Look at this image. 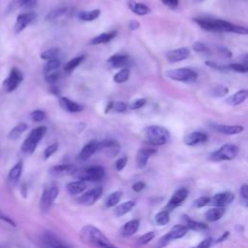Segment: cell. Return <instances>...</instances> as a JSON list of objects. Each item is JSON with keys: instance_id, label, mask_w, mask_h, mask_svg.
<instances>
[{"instance_id": "obj_1", "label": "cell", "mask_w": 248, "mask_h": 248, "mask_svg": "<svg viewBox=\"0 0 248 248\" xmlns=\"http://www.w3.org/2000/svg\"><path fill=\"white\" fill-rule=\"evenodd\" d=\"M79 238L85 244L95 248H118L98 228L93 225L83 226L79 232Z\"/></svg>"}, {"instance_id": "obj_2", "label": "cell", "mask_w": 248, "mask_h": 248, "mask_svg": "<svg viewBox=\"0 0 248 248\" xmlns=\"http://www.w3.org/2000/svg\"><path fill=\"white\" fill-rule=\"evenodd\" d=\"M72 175L78 180L84 182H97L101 181L105 177L106 170L104 167L100 165H94L75 169L72 172Z\"/></svg>"}, {"instance_id": "obj_3", "label": "cell", "mask_w": 248, "mask_h": 248, "mask_svg": "<svg viewBox=\"0 0 248 248\" xmlns=\"http://www.w3.org/2000/svg\"><path fill=\"white\" fill-rule=\"evenodd\" d=\"M145 140L154 146H160L166 144L170 138V134L168 129L160 125L147 126L143 131Z\"/></svg>"}, {"instance_id": "obj_4", "label": "cell", "mask_w": 248, "mask_h": 248, "mask_svg": "<svg viewBox=\"0 0 248 248\" xmlns=\"http://www.w3.org/2000/svg\"><path fill=\"white\" fill-rule=\"evenodd\" d=\"M47 129L46 126H38L34 128L27 138L23 140L20 150L25 155H31L37 148L39 142L42 140V139L45 137Z\"/></svg>"}, {"instance_id": "obj_5", "label": "cell", "mask_w": 248, "mask_h": 248, "mask_svg": "<svg viewBox=\"0 0 248 248\" xmlns=\"http://www.w3.org/2000/svg\"><path fill=\"white\" fill-rule=\"evenodd\" d=\"M238 147L235 144L226 143L220 146L217 150L211 152L208 156V159L213 162L221 161H230L234 159L238 154Z\"/></svg>"}, {"instance_id": "obj_6", "label": "cell", "mask_w": 248, "mask_h": 248, "mask_svg": "<svg viewBox=\"0 0 248 248\" xmlns=\"http://www.w3.org/2000/svg\"><path fill=\"white\" fill-rule=\"evenodd\" d=\"M166 76L175 81H180L184 83H193L198 79V73L190 68H177L168 70Z\"/></svg>"}, {"instance_id": "obj_7", "label": "cell", "mask_w": 248, "mask_h": 248, "mask_svg": "<svg viewBox=\"0 0 248 248\" xmlns=\"http://www.w3.org/2000/svg\"><path fill=\"white\" fill-rule=\"evenodd\" d=\"M188 229L184 225H175L165 235L160 237V239L154 245V248H165L172 240L181 238L186 235Z\"/></svg>"}, {"instance_id": "obj_8", "label": "cell", "mask_w": 248, "mask_h": 248, "mask_svg": "<svg viewBox=\"0 0 248 248\" xmlns=\"http://www.w3.org/2000/svg\"><path fill=\"white\" fill-rule=\"evenodd\" d=\"M59 190L56 185H47L44 188L41 200H40V208L43 213H46L53 202H55L57 196H58Z\"/></svg>"}, {"instance_id": "obj_9", "label": "cell", "mask_w": 248, "mask_h": 248, "mask_svg": "<svg viewBox=\"0 0 248 248\" xmlns=\"http://www.w3.org/2000/svg\"><path fill=\"white\" fill-rule=\"evenodd\" d=\"M23 74L16 67H13L8 77L2 82V88L6 93L14 92L22 82Z\"/></svg>"}, {"instance_id": "obj_10", "label": "cell", "mask_w": 248, "mask_h": 248, "mask_svg": "<svg viewBox=\"0 0 248 248\" xmlns=\"http://www.w3.org/2000/svg\"><path fill=\"white\" fill-rule=\"evenodd\" d=\"M121 150V145L118 140L112 139H107L99 141L97 151L104 153L108 157H115Z\"/></svg>"}, {"instance_id": "obj_11", "label": "cell", "mask_w": 248, "mask_h": 248, "mask_svg": "<svg viewBox=\"0 0 248 248\" xmlns=\"http://www.w3.org/2000/svg\"><path fill=\"white\" fill-rule=\"evenodd\" d=\"M102 194H103L102 187H95L86 192L81 193V195H79L76 201L78 204L89 206L94 204L101 198Z\"/></svg>"}, {"instance_id": "obj_12", "label": "cell", "mask_w": 248, "mask_h": 248, "mask_svg": "<svg viewBox=\"0 0 248 248\" xmlns=\"http://www.w3.org/2000/svg\"><path fill=\"white\" fill-rule=\"evenodd\" d=\"M37 17V15L34 12H25L19 14L16 16V23L14 25V31L16 34L22 32L29 24H31Z\"/></svg>"}, {"instance_id": "obj_13", "label": "cell", "mask_w": 248, "mask_h": 248, "mask_svg": "<svg viewBox=\"0 0 248 248\" xmlns=\"http://www.w3.org/2000/svg\"><path fill=\"white\" fill-rule=\"evenodd\" d=\"M187 197H188V189H186L185 187H181V188L177 189L173 193V195L171 196V198L170 199V201L168 202V203L164 209L168 210L169 212L172 211L174 208L181 205L183 203V202L187 199Z\"/></svg>"}, {"instance_id": "obj_14", "label": "cell", "mask_w": 248, "mask_h": 248, "mask_svg": "<svg viewBox=\"0 0 248 248\" xmlns=\"http://www.w3.org/2000/svg\"><path fill=\"white\" fill-rule=\"evenodd\" d=\"M233 200H234V194L230 191H226V192L215 194L213 197H211L209 204L216 207H225L229 205Z\"/></svg>"}, {"instance_id": "obj_15", "label": "cell", "mask_w": 248, "mask_h": 248, "mask_svg": "<svg viewBox=\"0 0 248 248\" xmlns=\"http://www.w3.org/2000/svg\"><path fill=\"white\" fill-rule=\"evenodd\" d=\"M157 150L152 147H143L138 150L136 155V166L139 169H143L149 160V158L156 154Z\"/></svg>"}, {"instance_id": "obj_16", "label": "cell", "mask_w": 248, "mask_h": 248, "mask_svg": "<svg viewBox=\"0 0 248 248\" xmlns=\"http://www.w3.org/2000/svg\"><path fill=\"white\" fill-rule=\"evenodd\" d=\"M191 52L187 47H178L170 50L167 53V60L170 63H177L186 60L190 56Z\"/></svg>"}, {"instance_id": "obj_17", "label": "cell", "mask_w": 248, "mask_h": 248, "mask_svg": "<svg viewBox=\"0 0 248 248\" xmlns=\"http://www.w3.org/2000/svg\"><path fill=\"white\" fill-rule=\"evenodd\" d=\"M212 130L224 134V135H236L241 133L244 130V127L241 125H228V124H216L210 123Z\"/></svg>"}, {"instance_id": "obj_18", "label": "cell", "mask_w": 248, "mask_h": 248, "mask_svg": "<svg viewBox=\"0 0 248 248\" xmlns=\"http://www.w3.org/2000/svg\"><path fill=\"white\" fill-rule=\"evenodd\" d=\"M58 104L62 109H64L67 112H71V113L80 112L84 109V107L82 105L78 104V103L74 102L73 100H70L67 97H60L58 99Z\"/></svg>"}, {"instance_id": "obj_19", "label": "cell", "mask_w": 248, "mask_h": 248, "mask_svg": "<svg viewBox=\"0 0 248 248\" xmlns=\"http://www.w3.org/2000/svg\"><path fill=\"white\" fill-rule=\"evenodd\" d=\"M44 242L47 248H71L63 239L52 232H46Z\"/></svg>"}, {"instance_id": "obj_20", "label": "cell", "mask_w": 248, "mask_h": 248, "mask_svg": "<svg viewBox=\"0 0 248 248\" xmlns=\"http://www.w3.org/2000/svg\"><path fill=\"white\" fill-rule=\"evenodd\" d=\"M207 140H208V137L205 133L200 132V131H195V132L188 134L184 138V143L188 146H195V145L205 142Z\"/></svg>"}, {"instance_id": "obj_21", "label": "cell", "mask_w": 248, "mask_h": 248, "mask_svg": "<svg viewBox=\"0 0 248 248\" xmlns=\"http://www.w3.org/2000/svg\"><path fill=\"white\" fill-rule=\"evenodd\" d=\"M75 168L70 164H60L52 166L48 169V173L53 177H62L67 174H72Z\"/></svg>"}, {"instance_id": "obj_22", "label": "cell", "mask_w": 248, "mask_h": 248, "mask_svg": "<svg viewBox=\"0 0 248 248\" xmlns=\"http://www.w3.org/2000/svg\"><path fill=\"white\" fill-rule=\"evenodd\" d=\"M98 143H99V141L96 140H92L88 141L85 145H83V147L79 151L78 159L80 161L88 160L95 152H97Z\"/></svg>"}, {"instance_id": "obj_23", "label": "cell", "mask_w": 248, "mask_h": 248, "mask_svg": "<svg viewBox=\"0 0 248 248\" xmlns=\"http://www.w3.org/2000/svg\"><path fill=\"white\" fill-rule=\"evenodd\" d=\"M128 55L125 53H115L111 55L108 60L107 63L108 66L112 69H118V68H125L124 66L128 63Z\"/></svg>"}, {"instance_id": "obj_24", "label": "cell", "mask_w": 248, "mask_h": 248, "mask_svg": "<svg viewBox=\"0 0 248 248\" xmlns=\"http://www.w3.org/2000/svg\"><path fill=\"white\" fill-rule=\"evenodd\" d=\"M86 182L81 180H74L66 184V191L71 196H78L86 190Z\"/></svg>"}, {"instance_id": "obj_25", "label": "cell", "mask_w": 248, "mask_h": 248, "mask_svg": "<svg viewBox=\"0 0 248 248\" xmlns=\"http://www.w3.org/2000/svg\"><path fill=\"white\" fill-rule=\"evenodd\" d=\"M127 6L131 12L137 16H146L151 13V9L143 3H139L135 0H128Z\"/></svg>"}, {"instance_id": "obj_26", "label": "cell", "mask_w": 248, "mask_h": 248, "mask_svg": "<svg viewBox=\"0 0 248 248\" xmlns=\"http://www.w3.org/2000/svg\"><path fill=\"white\" fill-rule=\"evenodd\" d=\"M140 221L139 219H132L126 222L120 229V233L123 236H131L136 233L140 228Z\"/></svg>"}, {"instance_id": "obj_27", "label": "cell", "mask_w": 248, "mask_h": 248, "mask_svg": "<svg viewBox=\"0 0 248 248\" xmlns=\"http://www.w3.org/2000/svg\"><path fill=\"white\" fill-rule=\"evenodd\" d=\"M116 35H117V31L115 30H112L109 32H103L97 35L96 37H94L93 39H91L89 42V45H100V44L108 43L113 38H115Z\"/></svg>"}, {"instance_id": "obj_28", "label": "cell", "mask_w": 248, "mask_h": 248, "mask_svg": "<svg viewBox=\"0 0 248 248\" xmlns=\"http://www.w3.org/2000/svg\"><path fill=\"white\" fill-rule=\"evenodd\" d=\"M36 4V0H12L7 8L8 13H13L21 8H30Z\"/></svg>"}, {"instance_id": "obj_29", "label": "cell", "mask_w": 248, "mask_h": 248, "mask_svg": "<svg viewBox=\"0 0 248 248\" xmlns=\"http://www.w3.org/2000/svg\"><path fill=\"white\" fill-rule=\"evenodd\" d=\"M22 170H23L22 161H18L17 163H16V165H14V167H12V169L8 173V180L11 184H15L18 181L19 177L21 176Z\"/></svg>"}, {"instance_id": "obj_30", "label": "cell", "mask_w": 248, "mask_h": 248, "mask_svg": "<svg viewBox=\"0 0 248 248\" xmlns=\"http://www.w3.org/2000/svg\"><path fill=\"white\" fill-rule=\"evenodd\" d=\"M225 212H226L225 207H216V206H214V207L209 208L208 210L205 211L204 217L208 222H216V221L220 220L223 217Z\"/></svg>"}, {"instance_id": "obj_31", "label": "cell", "mask_w": 248, "mask_h": 248, "mask_svg": "<svg viewBox=\"0 0 248 248\" xmlns=\"http://www.w3.org/2000/svg\"><path fill=\"white\" fill-rule=\"evenodd\" d=\"M248 97V91L246 89H240L231 97L227 99V103L231 106H238L242 104Z\"/></svg>"}, {"instance_id": "obj_32", "label": "cell", "mask_w": 248, "mask_h": 248, "mask_svg": "<svg viewBox=\"0 0 248 248\" xmlns=\"http://www.w3.org/2000/svg\"><path fill=\"white\" fill-rule=\"evenodd\" d=\"M135 205H136L135 201H127L125 202H122L119 205L115 206L114 211H113L114 215L116 217H121V216L127 214L128 212H130L134 208Z\"/></svg>"}, {"instance_id": "obj_33", "label": "cell", "mask_w": 248, "mask_h": 248, "mask_svg": "<svg viewBox=\"0 0 248 248\" xmlns=\"http://www.w3.org/2000/svg\"><path fill=\"white\" fill-rule=\"evenodd\" d=\"M182 219L185 223V227L188 229V230H194V231H202V230H205L207 229V225L203 224V223H201V222H198L196 220H193L192 218H190L188 215H183L182 216Z\"/></svg>"}, {"instance_id": "obj_34", "label": "cell", "mask_w": 248, "mask_h": 248, "mask_svg": "<svg viewBox=\"0 0 248 248\" xmlns=\"http://www.w3.org/2000/svg\"><path fill=\"white\" fill-rule=\"evenodd\" d=\"M101 15V10L94 9L90 11H80L78 13V17L82 21H93Z\"/></svg>"}, {"instance_id": "obj_35", "label": "cell", "mask_w": 248, "mask_h": 248, "mask_svg": "<svg viewBox=\"0 0 248 248\" xmlns=\"http://www.w3.org/2000/svg\"><path fill=\"white\" fill-rule=\"evenodd\" d=\"M28 125L25 122H20L18 124H16L10 132H9V139L11 140H17L18 138H20V136L27 130Z\"/></svg>"}, {"instance_id": "obj_36", "label": "cell", "mask_w": 248, "mask_h": 248, "mask_svg": "<svg viewBox=\"0 0 248 248\" xmlns=\"http://www.w3.org/2000/svg\"><path fill=\"white\" fill-rule=\"evenodd\" d=\"M85 59V57L83 55H80V56H77V57H74L72 58L70 61H68L65 65H64V71L66 73H71L73 72L76 68H78L81 63L82 61Z\"/></svg>"}, {"instance_id": "obj_37", "label": "cell", "mask_w": 248, "mask_h": 248, "mask_svg": "<svg viewBox=\"0 0 248 248\" xmlns=\"http://www.w3.org/2000/svg\"><path fill=\"white\" fill-rule=\"evenodd\" d=\"M122 198V192L121 191H115L112 192L109 196H108V198L106 199L105 202V205L107 207H113L116 206V204L120 202Z\"/></svg>"}, {"instance_id": "obj_38", "label": "cell", "mask_w": 248, "mask_h": 248, "mask_svg": "<svg viewBox=\"0 0 248 248\" xmlns=\"http://www.w3.org/2000/svg\"><path fill=\"white\" fill-rule=\"evenodd\" d=\"M67 9L66 8H58V9H54L50 12H48L46 14V16H45L46 20L47 21H53V20H56L60 17H62L63 16H65L67 14Z\"/></svg>"}, {"instance_id": "obj_39", "label": "cell", "mask_w": 248, "mask_h": 248, "mask_svg": "<svg viewBox=\"0 0 248 248\" xmlns=\"http://www.w3.org/2000/svg\"><path fill=\"white\" fill-rule=\"evenodd\" d=\"M130 77V70L128 68H121L114 76H113V81L115 83H123L128 80Z\"/></svg>"}, {"instance_id": "obj_40", "label": "cell", "mask_w": 248, "mask_h": 248, "mask_svg": "<svg viewBox=\"0 0 248 248\" xmlns=\"http://www.w3.org/2000/svg\"><path fill=\"white\" fill-rule=\"evenodd\" d=\"M155 222L159 226H165L170 222V212L166 209L161 210L155 215Z\"/></svg>"}, {"instance_id": "obj_41", "label": "cell", "mask_w": 248, "mask_h": 248, "mask_svg": "<svg viewBox=\"0 0 248 248\" xmlns=\"http://www.w3.org/2000/svg\"><path fill=\"white\" fill-rule=\"evenodd\" d=\"M59 67H60V61L57 58L47 60L46 63L44 65V73L46 75V74L55 72L58 70Z\"/></svg>"}, {"instance_id": "obj_42", "label": "cell", "mask_w": 248, "mask_h": 248, "mask_svg": "<svg viewBox=\"0 0 248 248\" xmlns=\"http://www.w3.org/2000/svg\"><path fill=\"white\" fill-rule=\"evenodd\" d=\"M58 54H59V48H57V47H50V48H48L46 50H44L41 53L40 57L43 60H46L47 61V60H50V59L57 58Z\"/></svg>"}, {"instance_id": "obj_43", "label": "cell", "mask_w": 248, "mask_h": 248, "mask_svg": "<svg viewBox=\"0 0 248 248\" xmlns=\"http://www.w3.org/2000/svg\"><path fill=\"white\" fill-rule=\"evenodd\" d=\"M229 93V88L224 85H217L211 90V95L215 98L225 97Z\"/></svg>"}, {"instance_id": "obj_44", "label": "cell", "mask_w": 248, "mask_h": 248, "mask_svg": "<svg viewBox=\"0 0 248 248\" xmlns=\"http://www.w3.org/2000/svg\"><path fill=\"white\" fill-rule=\"evenodd\" d=\"M155 237V232H147L145 233H143L142 235H140L138 239H137V244L141 246V245H145L148 242H150L153 238Z\"/></svg>"}, {"instance_id": "obj_45", "label": "cell", "mask_w": 248, "mask_h": 248, "mask_svg": "<svg viewBox=\"0 0 248 248\" xmlns=\"http://www.w3.org/2000/svg\"><path fill=\"white\" fill-rule=\"evenodd\" d=\"M228 70L231 71H234L236 73H241V74H245L248 72V68L246 64H242V63H232L227 65Z\"/></svg>"}, {"instance_id": "obj_46", "label": "cell", "mask_w": 248, "mask_h": 248, "mask_svg": "<svg viewBox=\"0 0 248 248\" xmlns=\"http://www.w3.org/2000/svg\"><path fill=\"white\" fill-rule=\"evenodd\" d=\"M30 118L34 122H41L46 118V114L42 109H35L30 113Z\"/></svg>"}, {"instance_id": "obj_47", "label": "cell", "mask_w": 248, "mask_h": 248, "mask_svg": "<svg viewBox=\"0 0 248 248\" xmlns=\"http://www.w3.org/2000/svg\"><path fill=\"white\" fill-rule=\"evenodd\" d=\"M239 198H240L241 203L245 207H247V205H248V187H247V184H245V183L239 189Z\"/></svg>"}, {"instance_id": "obj_48", "label": "cell", "mask_w": 248, "mask_h": 248, "mask_svg": "<svg viewBox=\"0 0 248 248\" xmlns=\"http://www.w3.org/2000/svg\"><path fill=\"white\" fill-rule=\"evenodd\" d=\"M57 149H58V143L57 142L49 144L44 150V158L45 159H48L50 156H52L57 151Z\"/></svg>"}, {"instance_id": "obj_49", "label": "cell", "mask_w": 248, "mask_h": 248, "mask_svg": "<svg viewBox=\"0 0 248 248\" xmlns=\"http://www.w3.org/2000/svg\"><path fill=\"white\" fill-rule=\"evenodd\" d=\"M209 202H210V197L202 196V197L198 198V199L194 202V206L197 207V208H202V207H203V206L209 204Z\"/></svg>"}, {"instance_id": "obj_50", "label": "cell", "mask_w": 248, "mask_h": 248, "mask_svg": "<svg viewBox=\"0 0 248 248\" xmlns=\"http://www.w3.org/2000/svg\"><path fill=\"white\" fill-rule=\"evenodd\" d=\"M145 104H146V99H144V98H140V99H137V100L133 101L130 105H128V107H129L132 110H136V109H139V108H142Z\"/></svg>"}, {"instance_id": "obj_51", "label": "cell", "mask_w": 248, "mask_h": 248, "mask_svg": "<svg viewBox=\"0 0 248 248\" xmlns=\"http://www.w3.org/2000/svg\"><path fill=\"white\" fill-rule=\"evenodd\" d=\"M60 76H61L60 73L57 72V71H55V72L46 74V77H45V79H46V82L53 84V83H55L56 81H58V79L60 78Z\"/></svg>"}, {"instance_id": "obj_52", "label": "cell", "mask_w": 248, "mask_h": 248, "mask_svg": "<svg viewBox=\"0 0 248 248\" xmlns=\"http://www.w3.org/2000/svg\"><path fill=\"white\" fill-rule=\"evenodd\" d=\"M127 163H128V157H127V156H123V157L118 158V159L115 161V163H114L115 170H118V171L122 170L126 167Z\"/></svg>"}, {"instance_id": "obj_53", "label": "cell", "mask_w": 248, "mask_h": 248, "mask_svg": "<svg viewBox=\"0 0 248 248\" xmlns=\"http://www.w3.org/2000/svg\"><path fill=\"white\" fill-rule=\"evenodd\" d=\"M193 49L198 52V53H204V52H208V48L206 46L205 44L202 43V42H195L192 46Z\"/></svg>"}, {"instance_id": "obj_54", "label": "cell", "mask_w": 248, "mask_h": 248, "mask_svg": "<svg viewBox=\"0 0 248 248\" xmlns=\"http://www.w3.org/2000/svg\"><path fill=\"white\" fill-rule=\"evenodd\" d=\"M127 108H128V104L125 102L118 101V102L113 103L112 110H114L115 112H124Z\"/></svg>"}, {"instance_id": "obj_55", "label": "cell", "mask_w": 248, "mask_h": 248, "mask_svg": "<svg viewBox=\"0 0 248 248\" xmlns=\"http://www.w3.org/2000/svg\"><path fill=\"white\" fill-rule=\"evenodd\" d=\"M205 65L208 66L209 68H212V69L218 70V71H227V70H228L227 65L219 64V63H216V62L211 61V60H206V61H205Z\"/></svg>"}, {"instance_id": "obj_56", "label": "cell", "mask_w": 248, "mask_h": 248, "mask_svg": "<svg viewBox=\"0 0 248 248\" xmlns=\"http://www.w3.org/2000/svg\"><path fill=\"white\" fill-rule=\"evenodd\" d=\"M166 7L170 10H175L178 7V0H160Z\"/></svg>"}, {"instance_id": "obj_57", "label": "cell", "mask_w": 248, "mask_h": 248, "mask_svg": "<svg viewBox=\"0 0 248 248\" xmlns=\"http://www.w3.org/2000/svg\"><path fill=\"white\" fill-rule=\"evenodd\" d=\"M212 242H213V239L211 237H208V238H205L204 240H202V242H200L197 246H195L193 248H210Z\"/></svg>"}, {"instance_id": "obj_58", "label": "cell", "mask_w": 248, "mask_h": 248, "mask_svg": "<svg viewBox=\"0 0 248 248\" xmlns=\"http://www.w3.org/2000/svg\"><path fill=\"white\" fill-rule=\"evenodd\" d=\"M144 187H145V183H144L143 181H137V182H135V183L132 185L133 191H135V192H137V193L142 191V190L144 189Z\"/></svg>"}, {"instance_id": "obj_59", "label": "cell", "mask_w": 248, "mask_h": 248, "mask_svg": "<svg viewBox=\"0 0 248 248\" xmlns=\"http://www.w3.org/2000/svg\"><path fill=\"white\" fill-rule=\"evenodd\" d=\"M128 26H129V29H130V30L135 31V30H137V29L140 28V22H139L138 20H130Z\"/></svg>"}, {"instance_id": "obj_60", "label": "cell", "mask_w": 248, "mask_h": 248, "mask_svg": "<svg viewBox=\"0 0 248 248\" xmlns=\"http://www.w3.org/2000/svg\"><path fill=\"white\" fill-rule=\"evenodd\" d=\"M218 50L223 54L225 55V57H231L232 56V52L225 46H219L218 47Z\"/></svg>"}, {"instance_id": "obj_61", "label": "cell", "mask_w": 248, "mask_h": 248, "mask_svg": "<svg viewBox=\"0 0 248 248\" xmlns=\"http://www.w3.org/2000/svg\"><path fill=\"white\" fill-rule=\"evenodd\" d=\"M0 219H2L3 221H5V222H7V223H9V224H11V225H13V226H15V223L13 222V220H11L9 217H7L6 215H4L1 211H0Z\"/></svg>"}, {"instance_id": "obj_62", "label": "cell", "mask_w": 248, "mask_h": 248, "mask_svg": "<svg viewBox=\"0 0 248 248\" xmlns=\"http://www.w3.org/2000/svg\"><path fill=\"white\" fill-rule=\"evenodd\" d=\"M113 101H109L107 106H106V108H105V113H108L110 110H112V107H113Z\"/></svg>"}, {"instance_id": "obj_63", "label": "cell", "mask_w": 248, "mask_h": 248, "mask_svg": "<svg viewBox=\"0 0 248 248\" xmlns=\"http://www.w3.org/2000/svg\"><path fill=\"white\" fill-rule=\"evenodd\" d=\"M229 235V232H226L225 233H223L218 239H217V241L216 242H221V241H223V240H225L226 238H227V236Z\"/></svg>"}, {"instance_id": "obj_64", "label": "cell", "mask_w": 248, "mask_h": 248, "mask_svg": "<svg viewBox=\"0 0 248 248\" xmlns=\"http://www.w3.org/2000/svg\"><path fill=\"white\" fill-rule=\"evenodd\" d=\"M50 92L53 94V95H58L59 94V90L56 86H52L50 87Z\"/></svg>"}]
</instances>
